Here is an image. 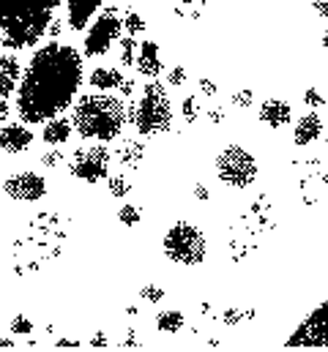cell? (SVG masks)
<instances>
[{"label":"cell","instance_id":"obj_1","mask_svg":"<svg viewBox=\"0 0 328 352\" xmlns=\"http://www.w3.org/2000/svg\"><path fill=\"white\" fill-rule=\"evenodd\" d=\"M82 55L52 38L50 44L39 47L30 63L22 69L17 85V115L28 126L47 123L58 118L63 109H72L77 90L82 88Z\"/></svg>","mask_w":328,"mask_h":352},{"label":"cell","instance_id":"obj_2","mask_svg":"<svg viewBox=\"0 0 328 352\" xmlns=\"http://www.w3.org/2000/svg\"><path fill=\"white\" fill-rule=\"evenodd\" d=\"M63 0H0V44L6 50H30L55 19Z\"/></svg>","mask_w":328,"mask_h":352},{"label":"cell","instance_id":"obj_3","mask_svg":"<svg viewBox=\"0 0 328 352\" xmlns=\"http://www.w3.org/2000/svg\"><path fill=\"white\" fill-rule=\"evenodd\" d=\"M126 123H129L126 104L107 90L85 93L77 98V104H72V126L82 140L112 142L121 137Z\"/></svg>","mask_w":328,"mask_h":352},{"label":"cell","instance_id":"obj_4","mask_svg":"<svg viewBox=\"0 0 328 352\" xmlns=\"http://www.w3.org/2000/svg\"><path fill=\"white\" fill-rule=\"evenodd\" d=\"M126 112H129V123L143 137L164 134L172 126V98L162 82H148L140 98H134L132 107H126Z\"/></svg>","mask_w":328,"mask_h":352},{"label":"cell","instance_id":"obj_5","mask_svg":"<svg viewBox=\"0 0 328 352\" xmlns=\"http://www.w3.org/2000/svg\"><path fill=\"white\" fill-rule=\"evenodd\" d=\"M164 254L178 265H197L208 254V241L194 224L178 221L164 232Z\"/></svg>","mask_w":328,"mask_h":352},{"label":"cell","instance_id":"obj_6","mask_svg":"<svg viewBox=\"0 0 328 352\" xmlns=\"http://www.w3.org/2000/svg\"><path fill=\"white\" fill-rule=\"evenodd\" d=\"M257 173H260L257 159L244 145H227L216 156V175L230 188H249L257 180Z\"/></svg>","mask_w":328,"mask_h":352},{"label":"cell","instance_id":"obj_7","mask_svg":"<svg viewBox=\"0 0 328 352\" xmlns=\"http://www.w3.org/2000/svg\"><path fill=\"white\" fill-rule=\"evenodd\" d=\"M121 28H123V19L118 16L115 8H107L99 14V19L85 28V47H82V58H101L110 52V47L118 41L121 36Z\"/></svg>","mask_w":328,"mask_h":352},{"label":"cell","instance_id":"obj_8","mask_svg":"<svg viewBox=\"0 0 328 352\" xmlns=\"http://www.w3.org/2000/svg\"><path fill=\"white\" fill-rule=\"evenodd\" d=\"M110 167H112V151H107L104 145H85L72 156L69 175L82 183H99L110 177Z\"/></svg>","mask_w":328,"mask_h":352},{"label":"cell","instance_id":"obj_9","mask_svg":"<svg viewBox=\"0 0 328 352\" xmlns=\"http://www.w3.org/2000/svg\"><path fill=\"white\" fill-rule=\"evenodd\" d=\"M3 191L17 202H39L47 197V180L36 173H19L3 183Z\"/></svg>","mask_w":328,"mask_h":352},{"label":"cell","instance_id":"obj_10","mask_svg":"<svg viewBox=\"0 0 328 352\" xmlns=\"http://www.w3.org/2000/svg\"><path fill=\"white\" fill-rule=\"evenodd\" d=\"M19 77H22V63L11 52L0 55V123L11 115V96L17 93Z\"/></svg>","mask_w":328,"mask_h":352},{"label":"cell","instance_id":"obj_11","mask_svg":"<svg viewBox=\"0 0 328 352\" xmlns=\"http://www.w3.org/2000/svg\"><path fill=\"white\" fill-rule=\"evenodd\" d=\"M33 145V131L28 123H6L0 129V151L3 153H25Z\"/></svg>","mask_w":328,"mask_h":352},{"label":"cell","instance_id":"obj_12","mask_svg":"<svg viewBox=\"0 0 328 352\" xmlns=\"http://www.w3.org/2000/svg\"><path fill=\"white\" fill-rule=\"evenodd\" d=\"M257 118L268 129H285L293 120V107L285 98H265L257 109Z\"/></svg>","mask_w":328,"mask_h":352},{"label":"cell","instance_id":"obj_13","mask_svg":"<svg viewBox=\"0 0 328 352\" xmlns=\"http://www.w3.org/2000/svg\"><path fill=\"white\" fill-rule=\"evenodd\" d=\"M63 3H66V22H69V30L82 33V30L90 25L93 14L101 8L104 0H63Z\"/></svg>","mask_w":328,"mask_h":352},{"label":"cell","instance_id":"obj_14","mask_svg":"<svg viewBox=\"0 0 328 352\" xmlns=\"http://www.w3.org/2000/svg\"><path fill=\"white\" fill-rule=\"evenodd\" d=\"M134 69H137L143 77H151V80H156V77L162 74V52H159V44H156V41H143V44L137 47Z\"/></svg>","mask_w":328,"mask_h":352},{"label":"cell","instance_id":"obj_15","mask_svg":"<svg viewBox=\"0 0 328 352\" xmlns=\"http://www.w3.org/2000/svg\"><path fill=\"white\" fill-rule=\"evenodd\" d=\"M320 137H323V120L318 118V112H309V115H304V118L296 120V131H293L296 145L307 148V145L318 142Z\"/></svg>","mask_w":328,"mask_h":352},{"label":"cell","instance_id":"obj_16","mask_svg":"<svg viewBox=\"0 0 328 352\" xmlns=\"http://www.w3.org/2000/svg\"><path fill=\"white\" fill-rule=\"evenodd\" d=\"M72 120H66V118H50L47 123H44V131H41V140L50 145V148H58V145H63V142H69L72 140Z\"/></svg>","mask_w":328,"mask_h":352},{"label":"cell","instance_id":"obj_17","mask_svg":"<svg viewBox=\"0 0 328 352\" xmlns=\"http://www.w3.org/2000/svg\"><path fill=\"white\" fill-rule=\"evenodd\" d=\"M112 153H115V162H118L121 167L137 170V167L143 164V159H145V145L137 142V140H123Z\"/></svg>","mask_w":328,"mask_h":352},{"label":"cell","instance_id":"obj_18","mask_svg":"<svg viewBox=\"0 0 328 352\" xmlns=\"http://www.w3.org/2000/svg\"><path fill=\"white\" fill-rule=\"evenodd\" d=\"M123 82V74L115 66H96L88 77V85L96 90H118Z\"/></svg>","mask_w":328,"mask_h":352},{"label":"cell","instance_id":"obj_19","mask_svg":"<svg viewBox=\"0 0 328 352\" xmlns=\"http://www.w3.org/2000/svg\"><path fill=\"white\" fill-rule=\"evenodd\" d=\"M183 322H186V317L178 309H167V311L156 314V331H162V333H178L183 328Z\"/></svg>","mask_w":328,"mask_h":352},{"label":"cell","instance_id":"obj_20","mask_svg":"<svg viewBox=\"0 0 328 352\" xmlns=\"http://www.w3.org/2000/svg\"><path fill=\"white\" fill-rule=\"evenodd\" d=\"M137 41H134V36H126V38H121V66H134V60H137Z\"/></svg>","mask_w":328,"mask_h":352},{"label":"cell","instance_id":"obj_21","mask_svg":"<svg viewBox=\"0 0 328 352\" xmlns=\"http://www.w3.org/2000/svg\"><path fill=\"white\" fill-rule=\"evenodd\" d=\"M181 115H183L186 123H197V120H200V101H197L194 96H186V98L181 101Z\"/></svg>","mask_w":328,"mask_h":352},{"label":"cell","instance_id":"obj_22","mask_svg":"<svg viewBox=\"0 0 328 352\" xmlns=\"http://www.w3.org/2000/svg\"><path fill=\"white\" fill-rule=\"evenodd\" d=\"M123 28H126L129 36H140V33L145 30V19H143L137 11H126V14H123Z\"/></svg>","mask_w":328,"mask_h":352},{"label":"cell","instance_id":"obj_23","mask_svg":"<svg viewBox=\"0 0 328 352\" xmlns=\"http://www.w3.org/2000/svg\"><path fill=\"white\" fill-rule=\"evenodd\" d=\"M118 219H121V224H126V227H137V224L143 221V213H140L137 205H121Z\"/></svg>","mask_w":328,"mask_h":352},{"label":"cell","instance_id":"obj_24","mask_svg":"<svg viewBox=\"0 0 328 352\" xmlns=\"http://www.w3.org/2000/svg\"><path fill=\"white\" fill-rule=\"evenodd\" d=\"M132 191V183L123 175H110V194L112 197H129Z\"/></svg>","mask_w":328,"mask_h":352},{"label":"cell","instance_id":"obj_25","mask_svg":"<svg viewBox=\"0 0 328 352\" xmlns=\"http://www.w3.org/2000/svg\"><path fill=\"white\" fill-rule=\"evenodd\" d=\"M11 333H14V336H30V333H33V322H30L25 314H17V317L11 320Z\"/></svg>","mask_w":328,"mask_h":352},{"label":"cell","instance_id":"obj_26","mask_svg":"<svg viewBox=\"0 0 328 352\" xmlns=\"http://www.w3.org/2000/svg\"><path fill=\"white\" fill-rule=\"evenodd\" d=\"M230 101H233L238 109H249V107H252V101H254V93H252V88H241L230 96Z\"/></svg>","mask_w":328,"mask_h":352},{"label":"cell","instance_id":"obj_27","mask_svg":"<svg viewBox=\"0 0 328 352\" xmlns=\"http://www.w3.org/2000/svg\"><path fill=\"white\" fill-rule=\"evenodd\" d=\"M140 295H143V300H148V303H162L164 300V289L159 284H145V287L140 289Z\"/></svg>","mask_w":328,"mask_h":352},{"label":"cell","instance_id":"obj_28","mask_svg":"<svg viewBox=\"0 0 328 352\" xmlns=\"http://www.w3.org/2000/svg\"><path fill=\"white\" fill-rule=\"evenodd\" d=\"M167 85H172V88L186 85V66H172L167 72Z\"/></svg>","mask_w":328,"mask_h":352},{"label":"cell","instance_id":"obj_29","mask_svg":"<svg viewBox=\"0 0 328 352\" xmlns=\"http://www.w3.org/2000/svg\"><path fill=\"white\" fill-rule=\"evenodd\" d=\"M304 104L307 107H312V109H318V107H323L326 104V98H323V93L318 88H309L307 93H304Z\"/></svg>","mask_w":328,"mask_h":352},{"label":"cell","instance_id":"obj_30","mask_svg":"<svg viewBox=\"0 0 328 352\" xmlns=\"http://www.w3.org/2000/svg\"><path fill=\"white\" fill-rule=\"evenodd\" d=\"M244 317H254V311H246V314H241L238 309H227V311L222 314V320H225L227 325H238V322H241Z\"/></svg>","mask_w":328,"mask_h":352},{"label":"cell","instance_id":"obj_31","mask_svg":"<svg viewBox=\"0 0 328 352\" xmlns=\"http://www.w3.org/2000/svg\"><path fill=\"white\" fill-rule=\"evenodd\" d=\"M208 120H211V123H216V126H219V123H225V120H227L225 107H211V109H208Z\"/></svg>","mask_w":328,"mask_h":352},{"label":"cell","instance_id":"obj_32","mask_svg":"<svg viewBox=\"0 0 328 352\" xmlns=\"http://www.w3.org/2000/svg\"><path fill=\"white\" fill-rule=\"evenodd\" d=\"M61 162H63V156H61L58 151H47V153L41 156V164H44V167H58Z\"/></svg>","mask_w":328,"mask_h":352},{"label":"cell","instance_id":"obj_33","mask_svg":"<svg viewBox=\"0 0 328 352\" xmlns=\"http://www.w3.org/2000/svg\"><path fill=\"white\" fill-rule=\"evenodd\" d=\"M200 93H203V96H216L219 88H216L214 80H205V77H203V80H200Z\"/></svg>","mask_w":328,"mask_h":352},{"label":"cell","instance_id":"obj_34","mask_svg":"<svg viewBox=\"0 0 328 352\" xmlns=\"http://www.w3.org/2000/svg\"><path fill=\"white\" fill-rule=\"evenodd\" d=\"M194 199H197V202H208V199H211V191H208L205 183H197V186H194Z\"/></svg>","mask_w":328,"mask_h":352},{"label":"cell","instance_id":"obj_35","mask_svg":"<svg viewBox=\"0 0 328 352\" xmlns=\"http://www.w3.org/2000/svg\"><path fill=\"white\" fill-rule=\"evenodd\" d=\"M134 88H137V82L132 80V77H123V82H121V96H132L134 93Z\"/></svg>","mask_w":328,"mask_h":352},{"label":"cell","instance_id":"obj_36","mask_svg":"<svg viewBox=\"0 0 328 352\" xmlns=\"http://www.w3.org/2000/svg\"><path fill=\"white\" fill-rule=\"evenodd\" d=\"M312 11H315L318 16H323V19H326V16H328V3H326V0H312Z\"/></svg>","mask_w":328,"mask_h":352},{"label":"cell","instance_id":"obj_37","mask_svg":"<svg viewBox=\"0 0 328 352\" xmlns=\"http://www.w3.org/2000/svg\"><path fill=\"white\" fill-rule=\"evenodd\" d=\"M140 344H143V339H137L132 331L126 333V339H121V347H140Z\"/></svg>","mask_w":328,"mask_h":352},{"label":"cell","instance_id":"obj_38","mask_svg":"<svg viewBox=\"0 0 328 352\" xmlns=\"http://www.w3.org/2000/svg\"><path fill=\"white\" fill-rule=\"evenodd\" d=\"M110 344V339L104 336V333H96L93 339H90V347H107Z\"/></svg>","mask_w":328,"mask_h":352},{"label":"cell","instance_id":"obj_39","mask_svg":"<svg viewBox=\"0 0 328 352\" xmlns=\"http://www.w3.org/2000/svg\"><path fill=\"white\" fill-rule=\"evenodd\" d=\"M55 347H80V339H58Z\"/></svg>","mask_w":328,"mask_h":352},{"label":"cell","instance_id":"obj_40","mask_svg":"<svg viewBox=\"0 0 328 352\" xmlns=\"http://www.w3.org/2000/svg\"><path fill=\"white\" fill-rule=\"evenodd\" d=\"M126 314H129V317H137V314H140V309H137V306H126Z\"/></svg>","mask_w":328,"mask_h":352},{"label":"cell","instance_id":"obj_41","mask_svg":"<svg viewBox=\"0 0 328 352\" xmlns=\"http://www.w3.org/2000/svg\"><path fill=\"white\" fill-rule=\"evenodd\" d=\"M323 50H328V30L323 33Z\"/></svg>","mask_w":328,"mask_h":352}]
</instances>
